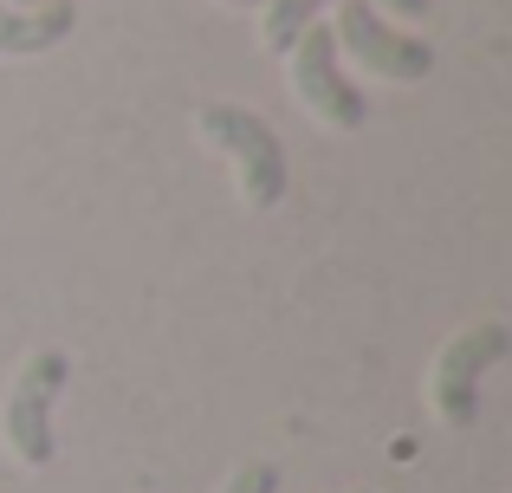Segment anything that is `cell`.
<instances>
[{
  "label": "cell",
  "mask_w": 512,
  "mask_h": 493,
  "mask_svg": "<svg viewBox=\"0 0 512 493\" xmlns=\"http://www.w3.org/2000/svg\"><path fill=\"white\" fill-rule=\"evenodd\" d=\"M195 137L208 143L214 156H221L227 169H234V189L247 208H279L286 202V182H292V163H286V143H279V130L266 124L260 111H247V104L234 98H214L195 111Z\"/></svg>",
  "instance_id": "cell-1"
},
{
  "label": "cell",
  "mask_w": 512,
  "mask_h": 493,
  "mask_svg": "<svg viewBox=\"0 0 512 493\" xmlns=\"http://www.w3.org/2000/svg\"><path fill=\"white\" fill-rule=\"evenodd\" d=\"M72 383V351L46 344V351H26L20 370L7 377V396H0V448H7L20 468H46L59 455V396Z\"/></svg>",
  "instance_id": "cell-2"
},
{
  "label": "cell",
  "mask_w": 512,
  "mask_h": 493,
  "mask_svg": "<svg viewBox=\"0 0 512 493\" xmlns=\"http://www.w3.org/2000/svg\"><path fill=\"white\" fill-rule=\"evenodd\" d=\"M500 357H512V325L506 318H467L461 331H448L428 364V416L441 429H474L480 422V377Z\"/></svg>",
  "instance_id": "cell-3"
},
{
  "label": "cell",
  "mask_w": 512,
  "mask_h": 493,
  "mask_svg": "<svg viewBox=\"0 0 512 493\" xmlns=\"http://www.w3.org/2000/svg\"><path fill=\"white\" fill-rule=\"evenodd\" d=\"M279 59H286V91H292V104H299L305 117H318V124L338 130V137L363 130L370 104H363L357 78L344 72V52H338V39H331V26H325V20L305 26V33L292 39Z\"/></svg>",
  "instance_id": "cell-4"
},
{
  "label": "cell",
  "mask_w": 512,
  "mask_h": 493,
  "mask_svg": "<svg viewBox=\"0 0 512 493\" xmlns=\"http://www.w3.org/2000/svg\"><path fill=\"white\" fill-rule=\"evenodd\" d=\"M325 26H331L344 59H357V72L383 78V85H422V78L435 72V46H428L422 33H409V26L383 20V13L363 7V0H338V7L325 13Z\"/></svg>",
  "instance_id": "cell-5"
},
{
  "label": "cell",
  "mask_w": 512,
  "mask_h": 493,
  "mask_svg": "<svg viewBox=\"0 0 512 493\" xmlns=\"http://www.w3.org/2000/svg\"><path fill=\"white\" fill-rule=\"evenodd\" d=\"M78 26L72 0H46V7H7L0 0V59H39V52L65 46Z\"/></svg>",
  "instance_id": "cell-6"
},
{
  "label": "cell",
  "mask_w": 512,
  "mask_h": 493,
  "mask_svg": "<svg viewBox=\"0 0 512 493\" xmlns=\"http://www.w3.org/2000/svg\"><path fill=\"white\" fill-rule=\"evenodd\" d=\"M331 7H338V0H266V7H260V46L286 52L292 39H299L305 26H318Z\"/></svg>",
  "instance_id": "cell-7"
},
{
  "label": "cell",
  "mask_w": 512,
  "mask_h": 493,
  "mask_svg": "<svg viewBox=\"0 0 512 493\" xmlns=\"http://www.w3.org/2000/svg\"><path fill=\"white\" fill-rule=\"evenodd\" d=\"M221 493H279V468L273 461H240V468L221 481Z\"/></svg>",
  "instance_id": "cell-8"
},
{
  "label": "cell",
  "mask_w": 512,
  "mask_h": 493,
  "mask_svg": "<svg viewBox=\"0 0 512 493\" xmlns=\"http://www.w3.org/2000/svg\"><path fill=\"white\" fill-rule=\"evenodd\" d=\"M363 7H376L383 20H396V26H409V20H422L435 0H363Z\"/></svg>",
  "instance_id": "cell-9"
},
{
  "label": "cell",
  "mask_w": 512,
  "mask_h": 493,
  "mask_svg": "<svg viewBox=\"0 0 512 493\" xmlns=\"http://www.w3.org/2000/svg\"><path fill=\"white\" fill-rule=\"evenodd\" d=\"M227 7H266V0H227Z\"/></svg>",
  "instance_id": "cell-10"
},
{
  "label": "cell",
  "mask_w": 512,
  "mask_h": 493,
  "mask_svg": "<svg viewBox=\"0 0 512 493\" xmlns=\"http://www.w3.org/2000/svg\"><path fill=\"white\" fill-rule=\"evenodd\" d=\"M7 7H46V0H7Z\"/></svg>",
  "instance_id": "cell-11"
}]
</instances>
